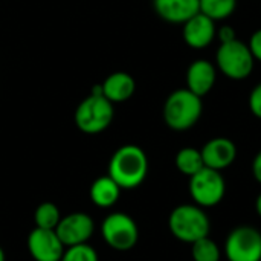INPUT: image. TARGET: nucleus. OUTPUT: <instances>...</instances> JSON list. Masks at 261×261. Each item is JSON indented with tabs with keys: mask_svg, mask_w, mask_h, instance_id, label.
I'll return each mask as SVG.
<instances>
[{
	"mask_svg": "<svg viewBox=\"0 0 261 261\" xmlns=\"http://www.w3.org/2000/svg\"><path fill=\"white\" fill-rule=\"evenodd\" d=\"M148 174V158L145 151L133 144L119 147L109 162V176L121 190L138 188Z\"/></svg>",
	"mask_w": 261,
	"mask_h": 261,
	"instance_id": "nucleus-1",
	"label": "nucleus"
},
{
	"mask_svg": "<svg viewBox=\"0 0 261 261\" xmlns=\"http://www.w3.org/2000/svg\"><path fill=\"white\" fill-rule=\"evenodd\" d=\"M202 113V98L187 87L170 93L164 104V121L174 132H185L193 128L199 122Z\"/></svg>",
	"mask_w": 261,
	"mask_h": 261,
	"instance_id": "nucleus-2",
	"label": "nucleus"
},
{
	"mask_svg": "<svg viewBox=\"0 0 261 261\" xmlns=\"http://www.w3.org/2000/svg\"><path fill=\"white\" fill-rule=\"evenodd\" d=\"M168 228L174 239L193 245L194 242L210 236L211 223L202 206L196 203L179 205L168 217Z\"/></svg>",
	"mask_w": 261,
	"mask_h": 261,
	"instance_id": "nucleus-3",
	"label": "nucleus"
},
{
	"mask_svg": "<svg viewBox=\"0 0 261 261\" xmlns=\"http://www.w3.org/2000/svg\"><path fill=\"white\" fill-rule=\"evenodd\" d=\"M255 66V60L249 50V46L243 41L232 40L220 43L216 52V67L226 78L242 81L251 76Z\"/></svg>",
	"mask_w": 261,
	"mask_h": 261,
	"instance_id": "nucleus-4",
	"label": "nucleus"
},
{
	"mask_svg": "<svg viewBox=\"0 0 261 261\" xmlns=\"http://www.w3.org/2000/svg\"><path fill=\"white\" fill-rule=\"evenodd\" d=\"M113 115H115L113 104L107 98L98 95H89L78 104L73 119H75V125L83 133L98 135L106 128H109V125L113 121Z\"/></svg>",
	"mask_w": 261,
	"mask_h": 261,
	"instance_id": "nucleus-5",
	"label": "nucleus"
},
{
	"mask_svg": "<svg viewBox=\"0 0 261 261\" xmlns=\"http://www.w3.org/2000/svg\"><path fill=\"white\" fill-rule=\"evenodd\" d=\"M188 190L196 205L202 208H211L223 200L226 194V182L222 176V171L203 167L190 177Z\"/></svg>",
	"mask_w": 261,
	"mask_h": 261,
	"instance_id": "nucleus-6",
	"label": "nucleus"
},
{
	"mask_svg": "<svg viewBox=\"0 0 261 261\" xmlns=\"http://www.w3.org/2000/svg\"><path fill=\"white\" fill-rule=\"evenodd\" d=\"M104 242L115 251H130L139 240L136 222L125 213H112L101 223Z\"/></svg>",
	"mask_w": 261,
	"mask_h": 261,
	"instance_id": "nucleus-7",
	"label": "nucleus"
},
{
	"mask_svg": "<svg viewBox=\"0 0 261 261\" xmlns=\"http://www.w3.org/2000/svg\"><path fill=\"white\" fill-rule=\"evenodd\" d=\"M228 261H261V232L242 225L229 232L225 242Z\"/></svg>",
	"mask_w": 261,
	"mask_h": 261,
	"instance_id": "nucleus-8",
	"label": "nucleus"
},
{
	"mask_svg": "<svg viewBox=\"0 0 261 261\" xmlns=\"http://www.w3.org/2000/svg\"><path fill=\"white\" fill-rule=\"evenodd\" d=\"M55 232L66 248L84 245L95 232V222L86 213H70L61 217Z\"/></svg>",
	"mask_w": 261,
	"mask_h": 261,
	"instance_id": "nucleus-9",
	"label": "nucleus"
},
{
	"mask_svg": "<svg viewBox=\"0 0 261 261\" xmlns=\"http://www.w3.org/2000/svg\"><path fill=\"white\" fill-rule=\"evenodd\" d=\"M66 246L52 229L34 228L28 237V251L35 261H60Z\"/></svg>",
	"mask_w": 261,
	"mask_h": 261,
	"instance_id": "nucleus-10",
	"label": "nucleus"
},
{
	"mask_svg": "<svg viewBox=\"0 0 261 261\" xmlns=\"http://www.w3.org/2000/svg\"><path fill=\"white\" fill-rule=\"evenodd\" d=\"M217 34L216 21L206 17L205 14L199 12L191 17L188 21L182 24V37L184 41L193 49H205L208 47Z\"/></svg>",
	"mask_w": 261,
	"mask_h": 261,
	"instance_id": "nucleus-11",
	"label": "nucleus"
},
{
	"mask_svg": "<svg viewBox=\"0 0 261 261\" xmlns=\"http://www.w3.org/2000/svg\"><path fill=\"white\" fill-rule=\"evenodd\" d=\"M205 167L222 171L231 167L237 158V147L229 138L217 136L210 139L200 150Z\"/></svg>",
	"mask_w": 261,
	"mask_h": 261,
	"instance_id": "nucleus-12",
	"label": "nucleus"
},
{
	"mask_svg": "<svg viewBox=\"0 0 261 261\" xmlns=\"http://www.w3.org/2000/svg\"><path fill=\"white\" fill-rule=\"evenodd\" d=\"M217 67L214 63L205 58H199L193 61L187 69V89L196 93L197 96L203 98L208 95L217 81Z\"/></svg>",
	"mask_w": 261,
	"mask_h": 261,
	"instance_id": "nucleus-13",
	"label": "nucleus"
},
{
	"mask_svg": "<svg viewBox=\"0 0 261 261\" xmlns=\"http://www.w3.org/2000/svg\"><path fill=\"white\" fill-rule=\"evenodd\" d=\"M154 12L171 24H184L200 12V0H153Z\"/></svg>",
	"mask_w": 261,
	"mask_h": 261,
	"instance_id": "nucleus-14",
	"label": "nucleus"
},
{
	"mask_svg": "<svg viewBox=\"0 0 261 261\" xmlns=\"http://www.w3.org/2000/svg\"><path fill=\"white\" fill-rule=\"evenodd\" d=\"M101 84L104 98H107L112 104L128 101L136 90V81L127 72H113Z\"/></svg>",
	"mask_w": 261,
	"mask_h": 261,
	"instance_id": "nucleus-15",
	"label": "nucleus"
},
{
	"mask_svg": "<svg viewBox=\"0 0 261 261\" xmlns=\"http://www.w3.org/2000/svg\"><path fill=\"white\" fill-rule=\"evenodd\" d=\"M121 187L107 174L93 180L90 187V200L98 208H112L121 196Z\"/></svg>",
	"mask_w": 261,
	"mask_h": 261,
	"instance_id": "nucleus-16",
	"label": "nucleus"
},
{
	"mask_svg": "<svg viewBox=\"0 0 261 261\" xmlns=\"http://www.w3.org/2000/svg\"><path fill=\"white\" fill-rule=\"evenodd\" d=\"M174 164H176V168L188 177L194 176L197 171H200L205 167L200 150H197L194 147L180 148L176 154Z\"/></svg>",
	"mask_w": 261,
	"mask_h": 261,
	"instance_id": "nucleus-17",
	"label": "nucleus"
},
{
	"mask_svg": "<svg viewBox=\"0 0 261 261\" xmlns=\"http://www.w3.org/2000/svg\"><path fill=\"white\" fill-rule=\"evenodd\" d=\"M237 3L239 0H200V12L217 23L229 18L237 9Z\"/></svg>",
	"mask_w": 261,
	"mask_h": 261,
	"instance_id": "nucleus-18",
	"label": "nucleus"
},
{
	"mask_svg": "<svg viewBox=\"0 0 261 261\" xmlns=\"http://www.w3.org/2000/svg\"><path fill=\"white\" fill-rule=\"evenodd\" d=\"M61 217L63 216H61L58 206L54 202H43L35 208V213H34L35 228L55 231V228L60 223Z\"/></svg>",
	"mask_w": 261,
	"mask_h": 261,
	"instance_id": "nucleus-19",
	"label": "nucleus"
},
{
	"mask_svg": "<svg viewBox=\"0 0 261 261\" xmlns=\"http://www.w3.org/2000/svg\"><path fill=\"white\" fill-rule=\"evenodd\" d=\"M191 257L194 261H220L222 252L219 245L208 236L191 245Z\"/></svg>",
	"mask_w": 261,
	"mask_h": 261,
	"instance_id": "nucleus-20",
	"label": "nucleus"
},
{
	"mask_svg": "<svg viewBox=\"0 0 261 261\" xmlns=\"http://www.w3.org/2000/svg\"><path fill=\"white\" fill-rule=\"evenodd\" d=\"M60 261H99V258L96 251L89 243H84L66 248Z\"/></svg>",
	"mask_w": 261,
	"mask_h": 261,
	"instance_id": "nucleus-21",
	"label": "nucleus"
},
{
	"mask_svg": "<svg viewBox=\"0 0 261 261\" xmlns=\"http://www.w3.org/2000/svg\"><path fill=\"white\" fill-rule=\"evenodd\" d=\"M249 110L255 118L261 119V83H258L249 93Z\"/></svg>",
	"mask_w": 261,
	"mask_h": 261,
	"instance_id": "nucleus-22",
	"label": "nucleus"
},
{
	"mask_svg": "<svg viewBox=\"0 0 261 261\" xmlns=\"http://www.w3.org/2000/svg\"><path fill=\"white\" fill-rule=\"evenodd\" d=\"M248 46H249V50H251L254 60L261 63V29H257V31L251 35Z\"/></svg>",
	"mask_w": 261,
	"mask_h": 261,
	"instance_id": "nucleus-23",
	"label": "nucleus"
},
{
	"mask_svg": "<svg viewBox=\"0 0 261 261\" xmlns=\"http://www.w3.org/2000/svg\"><path fill=\"white\" fill-rule=\"evenodd\" d=\"M216 37L219 38L220 43H228V41H232V40H237V32L232 26L229 24H223L220 28H217V34Z\"/></svg>",
	"mask_w": 261,
	"mask_h": 261,
	"instance_id": "nucleus-24",
	"label": "nucleus"
},
{
	"mask_svg": "<svg viewBox=\"0 0 261 261\" xmlns=\"http://www.w3.org/2000/svg\"><path fill=\"white\" fill-rule=\"evenodd\" d=\"M252 174H254L255 180L261 184V150L255 154V158L252 161Z\"/></svg>",
	"mask_w": 261,
	"mask_h": 261,
	"instance_id": "nucleus-25",
	"label": "nucleus"
},
{
	"mask_svg": "<svg viewBox=\"0 0 261 261\" xmlns=\"http://www.w3.org/2000/svg\"><path fill=\"white\" fill-rule=\"evenodd\" d=\"M255 211H257V214L261 217V193L258 194L257 200H255Z\"/></svg>",
	"mask_w": 261,
	"mask_h": 261,
	"instance_id": "nucleus-26",
	"label": "nucleus"
},
{
	"mask_svg": "<svg viewBox=\"0 0 261 261\" xmlns=\"http://www.w3.org/2000/svg\"><path fill=\"white\" fill-rule=\"evenodd\" d=\"M0 261H6V258H5V252H3L2 246H0Z\"/></svg>",
	"mask_w": 261,
	"mask_h": 261,
	"instance_id": "nucleus-27",
	"label": "nucleus"
}]
</instances>
